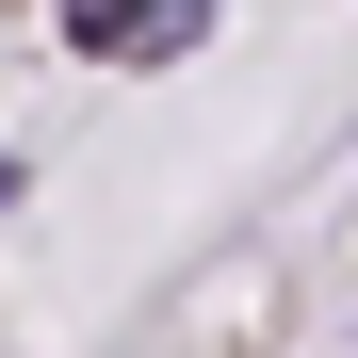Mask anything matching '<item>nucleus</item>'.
<instances>
[{
	"instance_id": "1",
	"label": "nucleus",
	"mask_w": 358,
	"mask_h": 358,
	"mask_svg": "<svg viewBox=\"0 0 358 358\" xmlns=\"http://www.w3.org/2000/svg\"><path fill=\"white\" fill-rule=\"evenodd\" d=\"M196 17H212V0H82V49H98V66H163Z\"/></svg>"
}]
</instances>
